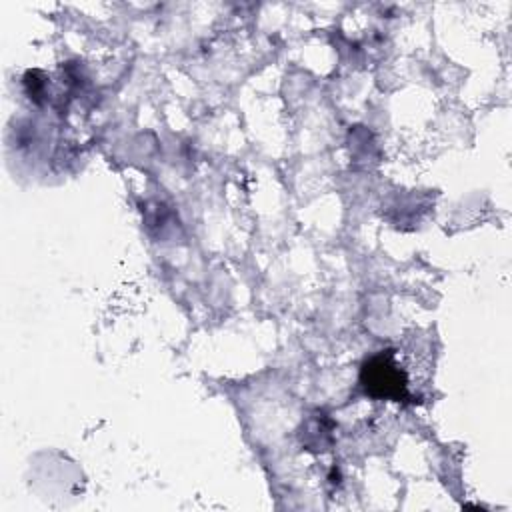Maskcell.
<instances>
[{
	"instance_id": "obj_1",
	"label": "cell",
	"mask_w": 512,
	"mask_h": 512,
	"mask_svg": "<svg viewBox=\"0 0 512 512\" xmlns=\"http://www.w3.org/2000/svg\"><path fill=\"white\" fill-rule=\"evenodd\" d=\"M360 384L366 394L384 400H402L406 398V374L396 364L392 350H382L368 358L360 370Z\"/></svg>"
},
{
	"instance_id": "obj_2",
	"label": "cell",
	"mask_w": 512,
	"mask_h": 512,
	"mask_svg": "<svg viewBox=\"0 0 512 512\" xmlns=\"http://www.w3.org/2000/svg\"><path fill=\"white\" fill-rule=\"evenodd\" d=\"M332 430H334V422L326 414H318L306 426L302 442L312 450H326V446L332 444Z\"/></svg>"
}]
</instances>
